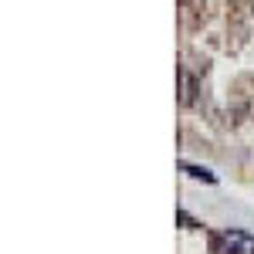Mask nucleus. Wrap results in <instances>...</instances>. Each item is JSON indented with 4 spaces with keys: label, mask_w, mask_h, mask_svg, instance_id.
<instances>
[{
    "label": "nucleus",
    "mask_w": 254,
    "mask_h": 254,
    "mask_svg": "<svg viewBox=\"0 0 254 254\" xmlns=\"http://www.w3.org/2000/svg\"><path fill=\"white\" fill-rule=\"evenodd\" d=\"M176 220H180V224H187L190 231H196V227H203V224H196L193 217H190V214H183V210H176Z\"/></svg>",
    "instance_id": "obj_3"
},
{
    "label": "nucleus",
    "mask_w": 254,
    "mask_h": 254,
    "mask_svg": "<svg viewBox=\"0 0 254 254\" xmlns=\"http://www.w3.org/2000/svg\"><path fill=\"white\" fill-rule=\"evenodd\" d=\"M210 251L214 254H254V234L248 231H214L210 234Z\"/></svg>",
    "instance_id": "obj_1"
},
{
    "label": "nucleus",
    "mask_w": 254,
    "mask_h": 254,
    "mask_svg": "<svg viewBox=\"0 0 254 254\" xmlns=\"http://www.w3.org/2000/svg\"><path fill=\"white\" fill-rule=\"evenodd\" d=\"M180 170L183 173H190L193 180H207V183H217V176L210 170H203V166H193V163H180Z\"/></svg>",
    "instance_id": "obj_2"
}]
</instances>
